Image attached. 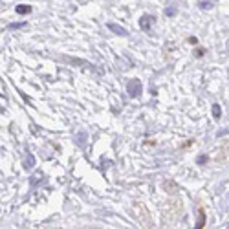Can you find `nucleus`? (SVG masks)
<instances>
[{"mask_svg": "<svg viewBox=\"0 0 229 229\" xmlns=\"http://www.w3.org/2000/svg\"><path fill=\"white\" fill-rule=\"evenodd\" d=\"M19 28H26V22H13L7 26V29H19Z\"/></svg>", "mask_w": 229, "mask_h": 229, "instance_id": "6e6552de", "label": "nucleus"}, {"mask_svg": "<svg viewBox=\"0 0 229 229\" xmlns=\"http://www.w3.org/2000/svg\"><path fill=\"white\" fill-rule=\"evenodd\" d=\"M126 94L132 97V99H136V97H139L141 94H143V84L139 79H130L128 83H126Z\"/></svg>", "mask_w": 229, "mask_h": 229, "instance_id": "f257e3e1", "label": "nucleus"}, {"mask_svg": "<svg viewBox=\"0 0 229 229\" xmlns=\"http://www.w3.org/2000/svg\"><path fill=\"white\" fill-rule=\"evenodd\" d=\"M176 11H178V9H176L174 6H170V7H167V9H165V15H167V17H174V15H176Z\"/></svg>", "mask_w": 229, "mask_h": 229, "instance_id": "1a4fd4ad", "label": "nucleus"}, {"mask_svg": "<svg viewBox=\"0 0 229 229\" xmlns=\"http://www.w3.org/2000/svg\"><path fill=\"white\" fill-rule=\"evenodd\" d=\"M213 116H214V119H218L220 116H222V108H220V104H213Z\"/></svg>", "mask_w": 229, "mask_h": 229, "instance_id": "0eeeda50", "label": "nucleus"}, {"mask_svg": "<svg viewBox=\"0 0 229 229\" xmlns=\"http://www.w3.org/2000/svg\"><path fill=\"white\" fill-rule=\"evenodd\" d=\"M77 143H79V147H84V145H86V134H84V132H81V134H79Z\"/></svg>", "mask_w": 229, "mask_h": 229, "instance_id": "9b49d317", "label": "nucleus"}, {"mask_svg": "<svg viewBox=\"0 0 229 229\" xmlns=\"http://www.w3.org/2000/svg\"><path fill=\"white\" fill-rule=\"evenodd\" d=\"M106 28H108L112 33H116V35H121V37H126V35H128V29L123 28V26H119V24H116V22H108Z\"/></svg>", "mask_w": 229, "mask_h": 229, "instance_id": "f03ea898", "label": "nucleus"}, {"mask_svg": "<svg viewBox=\"0 0 229 229\" xmlns=\"http://www.w3.org/2000/svg\"><path fill=\"white\" fill-rule=\"evenodd\" d=\"M152 22H154V17H152V15H143V17L139 19V28L145 29V31H148L150 26H152Z\"/></svg>", "mask_w": 229, "mask_h": 229, "instance_id": "7ed1b4c3", "label": "nucleus"}, {"mask_svg": "<svg viewBox=\"0 0 229 229\" xmlns=\"http://www.w3.org/2000/svg\"><path fill=\"white\" fill-rule=\"evenodd\" d=\"M205 161H207V156H205V154L198 158V163H200V165H202V163H205Z\"/></svg>", "mask_w": 229, "mask_h": 229, "instance_id": "f8f14e48", "label": "nucleus"}, {"mask_svg": "<svg viewBox=\"0 0 229 229\" xmlns=\"http://www.w3.org/2000/svg\"><path fill=\"white\" fill-rule=\"evenodd\" d=\"M15 11H17L19 15H29V13H31V6H28V4H20V6H17V7H15Z\"/></svg>", "mask_w": 229, "mask_h": 229, "instance_id": "20e7f679", "label": "nucleus"}, {"mask_svg": "<svg viewBox=\"0 0 229 229\" xmlns=\"http://www.w3.org/2000/svg\"><path fill=\"white\" fill-rule=\"evenodd\" d=\"M33 165H35V158H33L31 154H28V156H26V160H24V167L29 170V169H33Z\"/></svg>", "mask_w": 229, "mask_h": 229, "instance_id": "423d86ee", "label": "nucleus"}, {"mask_svg": "<svg viewBox=\"0 0 229 229\" xmlns=\"http://www.w3.org/2000/svg\"><path fill=\"white\" fill-rule=\"evenodd\" d=\"M204 226H205V213L200 209V211H198V222H196V229H202Z\"/></svg>", "mask_w": 229, "mask_h": 229, "instance_id": "39448f33", "label": "nucleus"}, {"mask_svg": "<svg viewBox=\"0 0 229 229\" xmlns=\"http://www.w3.org/2000/svg\"><path fill=\"white\" fill-rule=\"evenodd\" d=\"M198 6H200L202 9H211V7H213V2H207V0H202V2L198 4Z\"/></svg>", "mask_w": 229, "mask_h": 229, "instance_id": "9d476101", "label": "nucleus"}]
</instances>
